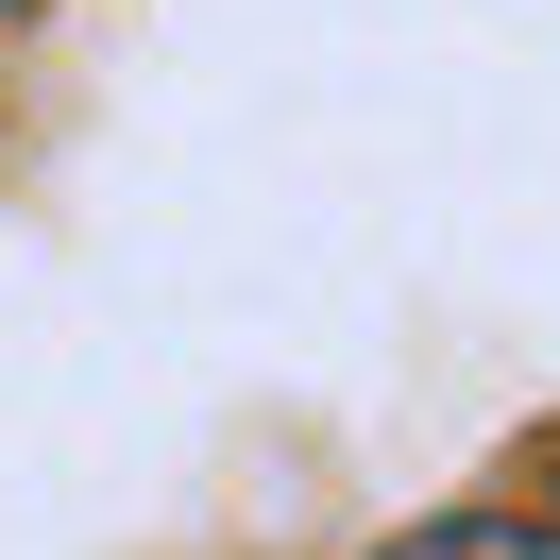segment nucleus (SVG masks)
<instances>
[{
  "label": "nucleus",
  "mask_w": 560,
  "mask_h": 560,
  "mask_svg": "<svg viewBox=\"0 0 560 560\" xmlns=\"http://www.w3.org/2000/svg\"><path fill=\"white\" fill-rule=\"evenodd\" d=\"M390 560H560V526H526V510H458V526H408Z\"/></svg>",
  "instance_id": "f257e3e1"
}]
</instances>
